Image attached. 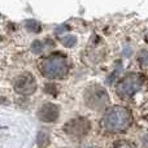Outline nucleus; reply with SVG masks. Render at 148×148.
<instances>
[{
    "instance_id": "obj_1",
    "label": "nucleus",
    "mask_w": 148,
    "mask_h": 148,
    "mask_svg": "<svg viewBox=\"0 0 148 148\" xmlns=\"http://www.w3.org/2000/svg\"><path fill=\"white\" fill-rule=\"evenodd\" d=\"M130 112L123 107H114L104 114L101 125L109 133H120V131H125L130 126Z\"/></svg>"
},
{
    "instance_id": "obj_2",
    "label": "nucleus",
    "mask_w": 148,
    "mask_h": 148,
    "mask_svg": "<svg viewBox=\"0 0 148 148\" xmlns=\"http://www.w3.org/2000/svg\"><path fill=\"white\" fill-rule=\"evenodd\" d=\"M40 70L42 74L49 79H62L69 70L66 56L60 52L49 55L47 59L43 60Z\"/></svg>"
},
{
    "instance_id": "obj_3",
    "label": "nucleus",
    "mask_w": 148,
    "mask_h": 148,
    "mask_svg": "<svg viewBox=\"0 0 148 148\" xmlns=\"http://www.w3.org/2000/svg\"><path fill=\"white\" fill-rule=\"evenodd\" d=\"M144 86V77L140 74H130L125 77L117 86V95L121 99H131Z\"/></svg>"
},
{
    "instance_id": "obj_4",
    "label": "nucleus",
    "mask_w": 148,
    "mask_h": 148,
    "mask_svg": "<svg viewBox=\"0 0 148 148\" xmlns=\"http://www.w3.org/2000/svg\"><path fill=\"white\" fill-rule=\"evenodd\" d=\"M84 101L87 107L94 110H99L104 108L108 103V95L105 90L100 86H91L84 92Z\"/></svg>"
},
{
    "instance_id": "obj_5",
    "label": "nucleus",
    "mask_w": 148,
    "mask_h": 148,
    "mask_svg": "<svg viewBox=\"0 0 148 148\" xmlns=\"http://www.w3.org/2000/svg\"><path fill=\"white\" fill-rule=\"evenodd\" d=\"M14 90L21 95H31L36 90V81L31 73H22L16 78Z\"/></svg>"
},
{
    "instance_id": "obj_6",
    "label": "nucleus",
    "mask_w": 148,
    "mask_h": 148,
    "mask_svg": "<svg viewBox=\"0 0 148 148\" xmlns=\"http://www.w3.org/2000/svg\"><path fill=\"white\" fill-rule=\"evenodd\" d=\"M90 127V122L86 120V118H73L70 120L68 123H65L64 130L68 135L74 136V138H81V136H84L87 133H88Z\"/></svg>"
},
{
    "instance_id": "obj_7",
    "label": "nucleus",
    "mask_w": 148,
    "mask_h": 148,
    "mask_svg": "<svg viewBox=\"0 0 148 148\" xmlns=\"http://www.w3.org/2000/svg\"><path fill=\"white\" fill-rule=\"evenodd\" d=\"M59 107L52 104V103H47V104H43L40 107L38 112V118L42 122H55L59 118Z\"/></svg>"
},
{
    "instance_id": "obj_8",
    "label": "nucleus",
    "mask_w": 148,
    "mask_h": 148,
    "mask_svg": "<svg viewBox=\"0 0 148 148\" xmlns=\"http://www.w3.org/2000/svg\"><path fill=\"white\" fill-rule=\"evenodd\" d=\"M36 143H38V146L40 148H44L47 147L49 144V135L48 133H46V131H39L38 135H36Z\"/></svg>"
},
{
    "instance_id": "obj_9",
    "label": "nucleus",
    "mask_w": 148,
    "mask_h": 148,
    "mask_svg": "<svg viewBox=\"0 0 148 148\" xmlns=\"http://www.w3.org/2000/svg\"><path fill=\"white\" fill-rule=\"evenodd\" d=\"M25 26H26V29H27L29 31H31V33L38 34V33H40L42 31L40 23H39L38 21H35V20H26L25 21Z\"/></svg>"
},
{
    "instance_id": "obj_10",
    "label": "nucleus",
    "mask_w": 148,
    "mask_h": 148,
    "mask_svg": "<svg viewBox=\"0 0 148 148\" xmlns=\"http://www.w3.org/2000/svg\"><path fill=\"white\" fill-rule=\"evenodd\" d=\"M61 43L64 44L65 47H74L77 44V38L74 35H65L61 38Z\"/></svg>"
},
{
    "instance_id": "obj_11",
    "label": "nucleus",
    "mask_w": 148,
    "mask_h": 148,
    "mask_svg": "<svg viewBox=\"0 0 148 148\" xmlns=\"http://www.w3.org/2000/svg\"><path fill=\"white\" fill-rule=\"evenodd\" d=\"M43 49H44V46L40 40L33 42V44H31V51H33L35 55H40L42 52H43Z\"/></svg>"
},
{
    "instance_id": "obj_12",
    "label": "nucleus",
    "mask_w": 148,
    "mask_h": 148,
    "mask_svg": "<svg viewBox=\"0 0 148 148\" xmlns=\"http://www.w3.org/2000/svg\"><path fill=\"white\" fill-rule=\"evenodd\" d=\"M138 60L142 66H148V51H142L138 56Z\"/></svg>"
},
{
    "instance_id": "obj_13",
    "label": "nucleus",
    "mask_w": 148,
    "mask_h": 148,
    "mask_svg": "<svg viewBox=\"0 0 148 148\" xmlns=\"http://www.w3.org/2000/svg\"><path fill=\"white\" fill-rule=\"evenodd\" d=\"M113 148H135L131 143H129V142H125V140H120L117 142V143L113 146Z\"/></svg>"
},
{
    "instance_id": "obj_14",
    "label": "nucleus",
    "mask_w": 148,
    "mask_h": 148,
    "mask_svg": "<svg viewBox=\"0 0 148 148\" xmlns=\"http://www.w3.org/2000/svg\"><path fill=\"white\" fill-rule=\"evenodd\" d=\"M57 87L55 86V84H46V87H44V91L47 92V94H52V95H56L57 94Z\"/></svg>"
},
{
    "instance_id": "obj_15",
    "label": "nucleus",
    "mask_w": 148,
    "mask_h": 148,
    "mask_svg": "<svg viewBox=\"0 0 148 148\" xmlns=\"http://www.w3.org/2000/svg\"><path fill=\"white\" fill-rule=\"evenodd\" d=\"M146 40L148 42V34H147V36H146Z\"/></svg>"
},
{
    "instance_id": "obj_16",
    "label": "nucleus",
    "mask_w": 148,
    "mask_h": 148,
    "mask_svg": "<svg viewBox=\"0 0 148 148\" xmlns=\"http://www.w3.org/2000/svg\"><path fill=\"white\" fill-rule=\"evenodd\" d=\"M0 129H1V127H0Z\"/></svg>"
}]
</instances>
